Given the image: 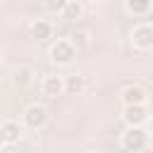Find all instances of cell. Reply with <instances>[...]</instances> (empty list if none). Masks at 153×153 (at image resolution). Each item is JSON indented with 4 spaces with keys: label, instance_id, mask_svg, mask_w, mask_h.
<instances>
[{
    "label": "cell",
    "instance_id": "obj_6",
    "mask_svg": "<svg viewBox=\"0 0 153 153\" xmlns=\"http://www.w3.org/2000/svg\"><path fill=\"white\" fill-rule=\"evenodd\" d=\"M26 122L31 124V127H36V124H43L45 122V110L43 108H38V105H31L29 110H26Z\"/></svg>",
    "mask_w": 153,
    "mask_h": 153
},
{
    "label": "cell",
    "instance_id": "obj_5",
    "mask_svg": "<svg viewBox=\"0 0 153 153\" xmlns=\"http://www.w3.org/2000/svg\"><path fill=\"white\" fill-rule=\"evenodd\" d=\"M57 53H60V57H55V60H60V62H69V60L74 57V45L67 43V41H60V43L53 48V55H57Z\"/></svg>",
    "mask_w": 153,
    "mask_h": 153
},
{
    "label": "cell",
    "instance_id": "obj_7",
    "mask_svg": "<svg viewBox=\"0 0 153 153\" xmlns=\"http://www.w3.org/2000/svg\"><path fill=\"white\" fill-rule=\"evenodd\" d=\"M124 146H127V148H139V146H143V134H141L139 129H131V131H127Z\"/></svg>",
    "mask_w": 153,
    "mask_h": 153
},
{
    "label": "cell",
    "instance_id": "obj_4",
    "mask_svg": "<svg viewBox=\"0 0 153 153\" xmlns=\"http://www.w3.org/2000/svg\"><path fill=\"white\" fill-rule=\"evenodd\" d=\"M62 88H65V86H62L60 76H45V79H43V93H45L48 98H55Z\"/></svg>",
    "mask_w": 153,
    "mask_h": 153
},
{
    "label": "cell",
    "instance_id": "obj_3",
    "mask_svg": "<svg viewBox=\"0 0 153 153\" xmlns=\"http://www.w3.org/2000/svg\"><path fill=\"white\" fill-rule=\"evenodd\" d=\"M134 45H139V48L153 45V26H139L134 31Z\"/></svg>",
    "mask_w": 153,
    "mask_h": 153
},
{
    "label": "cell",
    "instance_id": "obj_8",
    "mask_svg": "<svg viewBox=\"0 0 153 153\" xmlns=\"http://www.w3.org/2000/svg\"><path fill=\"white\" fill-rule=\"evenodd\" d=\"M31 33H33L36 38H45V36L50 33V26H48L45 22H36V24L31 26Z\"/></svg>",
    "mask_w": 153,
    "mask_h": 153
},
{
    "label": "cell",
    "instance_id": "obj_1",
    "mask_svg": "<svg viewBox=\"0 0 153 153\" xmlns=\"http://www.w3.org/2000/svg\"><path fill=\"white\" fill-rule=\"evenodd\" d=\"M122 100H124V105H143L146 103V93H143L141 86H127L122 91Z\"/></svg>",
    "mask_w": 153,
    "mask_h": 153
},
{
    "label": "cell",
    "instance_id": "obj_10",
    "mask_svg": "<svg viewBox=\"0 0 153 153\" xmlns=\"http://www.w3.org/2000/svg\"><path fill=\"white\" fill-rule=\"evenodd\" d=\"M81 86H84L81 76H69V81H67L65 91H69V93H76V91H81Z\"/></svg>",
    "mask_w": 153,
    "mask_h": 153
},
{
    "label": "cell",
    "instance_id": "obj_2",
    "mask_svg": "<svg viewBox=\"0 0 153 153\" xmlns=\"http://www.w3.org/2000/svg\"><path fill=\"white\" fill-rule=\"evenodd\" d=\"M124 120L129 122V124H141V122H146V108L143 105H127L124 108Z\"/></svg>",
    "mask_w": 153,
    "mask_h": 153
},
{
    "label": "cell",
    "instance_id": "obj_11",
    "mask_svg": "<svg viewBox=\"0 0 153 153\" xmlns=\"http://www.w3.org/2000/svg\"><path fill=\"white\" fill-rule=\"evenodd\" d=\"M79 14H81V7L74 5V2H67V17H69V19H76Z\"/></svg>",
    "mask_w": 153,
    "mask_h": 153
},
{
    "label": "cell",
    "instance_id": "obj_13",
    "mask_svg": "<svg viewBox=\"0 0 153 153\" xmlns=\"http://www.w3.org/2000/svg\"><path fill=\"white\" fill-rule=\"evenodd\" d=\"M129 7H131V10H134V7H136V10H148V0H131Z\"/></svg>",
    "mask_w": 153,
    "mask_h": 153
},
{
    "label": "cell",
    "instance_id": "obj_12",
    "mask_svg": "<svg viewBox=\"0 0 153 153\" xmlns=\"http://www.w3.org/2000/svg\"><path fill=\"white\" fill-rule=\"evenodd\" d=\"M67 2H69V0H48V7L55 12V10H65V7H67Z\"/></svg>",
    "mask_w": 153,
    "mask_h": 153
},
{
    "label": "cell",
    "instance_id": "obj_9",
    "mask_svg": "<svg viewBox=\"0 0 153 153\" xmlns=\"http://www.w3.org/2000/svg\"><path fill=\"white\" fill-rule=\"evenodd\" d=\"M2 139H7V141H14L17 139V134H19V129H17V124H12V122H7V124H2Z\"/></svg>",
    "mask_w": 153,
    "mask_h": 153
}]
</instances>
